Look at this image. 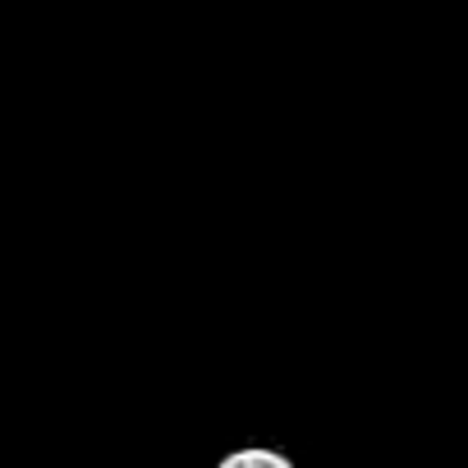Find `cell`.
Here are the masks:
<instances>
[{"mask_svg":"<svg viewBox=\"0 0 468 468\" xmlns=\"http://www.w3.org/2000/svg\"><path fill=\"white\" fill-rule=\"evenodd\" d=\"M216 468H294V459L281 454V450H271V445H244V450L220 454Z\"/></svg>","mask_w":468,"mask_h":468,"instance_id":"cell-1","label":"cell"}]
</instances>
